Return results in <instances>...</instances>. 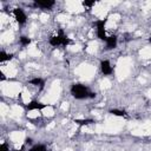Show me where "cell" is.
<instances>
[{"mask_svg":"<svg viewBox=\"0 0 151 151\" xmlns=\"http://www.w3.org/2000/svg\"><path fill=\"white\" fill-rule=\"evenodd\" d=\"M96 4V1L94 0H92V1H83V6H85V7H92L93 5Z\"/></svg>","mask_w":151,"mask_h":151,"instance_id":"2e32d148","label":"cell"},{"mask_svg":"<svg viewBox=\"0 0 151 151\" xmlns=\"http://www.w3.org/2000/svg\"><path fill=\"white\" fill-rule=\"evenodd\" d=\"M149 41H150V42H151V37H150V38H149Z\"/></svg>","mask_w":151,"mask_h":151,"instance_id":"d6986e66","label":"cell"},{"mask_svg":"<svg viewBox=\"0 0 151 151\" xmlns=\"http://www.w3.org/2000/svg\"><path fill=\"white\" fill-rule=\"evenodd\" d=\"M0 151H9L8 145H7L6 143H2V144L0 145Z\"/></svg>","mask_w":151,"mask_h":151,"instance_id":"e0dca14e","label":"cell"},{"mask_svg":"<svg viewBox=\"0 0 151 151\" xmlns=\"http://www.w3.org/2000/svg\"><path fill=\"white\" fill-rule=\"evenodd\" d=\"M29 84L31 85H34V86H40L42 88L44 85H45V80L42 78H33V79L29 80Z\"/></svg>","mask_w":151,"mask_h":151,"instance_id":"9c48e42d","label":"cell"},{"mask_svg":"<svg viewBox=\"0 0 151 151\" xmlns=\"http://www.w3.org/2000/svg\"><path fill=\"white\" fill-rule=\"evenodd\" d=\"M111 114L113 116H118V117H126V112L125 111H122V110H118V109H111L109 111Z\"/></svg>","mask_w":151,"mask_h":151,"instance_id":"4fadbf2b","label":"cell"},{"mask_svg":"<svg viewBox=\"0 0 151 151\" xmlns=\"http://www.w3.org/2000/svg\"><path fill=\"white\" fill-rule=\"evenodd\" d=\"M73 122H74L77 125H79V126H84V125H88V124L94 123L92 119H74Z\"/></svg>","mask_w":151,"mask_h":151,"instance_id":"8fae6325","label":"cell"},{"mask_svg":"<svg viewBox=\"0 0 151 151\" xmlns=\"http://www.w3.org/2000/svg\"><path fill=\"white\" fill-rule=\"evenodd\" d=\"M19 41H20V44H21L22 46H28V45L31 44V39H29L28 37H25V35H21V37L19 38Z\"/></svg>","mask_w":151,"mask_h":151,"instance_id":"5bb4252c","label":"cell"},{"mask_svg":"<svg viewBox=\"0 0 151 151\" xmlns=\"http://www.w3.org/2000/svg\"><path fill=\"white\" fill-rule=\"evenodd\" d=\"M105 24H106V19H101V20H97L96 21V28H97V37L103 40V41H106L107 37H106V33H105Z\"/></svg>","mask_w":151,"mask_h":151,"instance_id":"7a4b0ae2","label":"cell"},{"mask_svg":"<svg viewBox=\"0 0 151 151\" xmlns=\"http://www.w3.org/2000/svg\"><path fill=\"white\" fill-rule=\"evenodd\" d=\"M29 151H47V150H46V146H45V145H42V144H37V145L32 146V147L29 149Z\"/></svg>","mask_w":151,"mask_h":151,"instance_id":"9a60e30c","label":"cell"},{"mask_svg":"<svg viewBox=\"0 0 151 151\" xmlns=\"http://www.w3.org/2000/svg\"><path fill=\"white\" fill-rule=\"evenodd\" d=\"M106 50H112L117 46V37L116 35H110L106 39Z\"/></svg>","mask_w":151,"mask_h":151,"instance_id":"52a82bcc","label":"cell"},{"mask_svg":"<svg viewBox=\"0 0 151 151\" xmlns=\"http://www.w3.org/2000/svg\"><path fill=\"white\" fill-rule=\"evenodd\" d=\"M57 35L59 37V39H60V41H61V45H63V46H67L68 44H71V40L67 38V35L64 33V31H63V29H59Z\"/></svg>","mask_w":151,"mask_h":151,"instance_id":"ba28073f","label":"cell"},{"mask_svg":"<svg viewBox=\"0 0 151 151\" xmlns=\"http://www.w3.org/2000/svg\"><path fill=\"white\" fill-rule=\"evenodd\" d=\"M48 42H50V45H51V46H54V47H57V46L61 45V41H60V39H59V37H58V35H53V37H51V38H50V40H48Z\"/></svg>","mask_w":151,"mask_h":151,"instance_id":"30bf717a","label":"cell"},{"mask_svg":"<svg viewBox=\"0 0 151 151\" xmlns=\"http://www.w3.org/2000/svg\"><path fill=\"white\" fill-rule=\"evenodd\" d=\"M100 70H101V72H103L104 76H110L113 72L112 66H111V64H110L109 60H101L100 61Z\"/></svg>","mask_w":151,"mask_h":151,"instance_id":"8992f818","label":"cell"},{"mask_svg":"<svg viewBox=\"0 0 151 151\" xmlns=\"http://www.w3.org/2000/svg\"><path fill=\"white\" fill-rule=\"evenodd\" d=\"M47 106H51V105H48V104H42V103H40V101H38V100H32L31 103H28V104L26 105V109H27L28 111H33V110H42V109H45V107H47Z\"/></svg>","mask_w":151,"mask_h":151,"instance_id":"277c9868","label":"cell"},{"mask_svg":"<svg viewBox=\"0 0 151 151\" xmlns=\"http://www.w3.org/2000/svg\"><path fill=\"white\" fill-rule=\"evenodd\" d=\"M12 59H13V54H8L5 51L0 52V61H8V60H12Z\"/></svg>","mask_w":151,"mask_h":151,"instance_id":"7c38bea8","label":"cell"},{"mask_svg":"<svg viewBox=\"0 0 151 151\" xmlns=\"http://www.w3.org/2000/svg\"><path fill=\"white\" fill-rule=\"evenodd\" d=\"M54 1L53 0H35L34 1V6L44 8V9H50L54 6Z\"/></svg>","mask_w":151,"mask_h":151,"instance_id":"5b68a950","label":"cell"},{"mask_svg":"<svg viewBox=\"0 0 151 151\" xmlns=\"http://www.w3.org/2000/svg\"><path fill=\"white\" fill-rule=\"evenodd\" d=\"M0 76H1V80H5V79H6V78H5V76H4V73H2V72H1V73H0Z\"/></svg>","mask_w":151,"mask_h":151,"instance_id":"ac0fdd59","label":"cell"},{"mask_svg":"<svg viewBox=\"0 0 151 151\" xmlns=\"http://www.w3.org/2000/svg\"><path fill=\"white\" fill-rule=\"evenodd\" d=\"M71 94L76 99H86V98H94L96 93L90 92V90L81 84H73L71 86Z\"/></svg>","mask_w":151,"mask_h":151,"instance_id":"6da1fadb","label":"cell"},{"mask_svg":"<svg viewBox=\"0 0 151 151\" xmlns=\"http://www.w3.org/2000/svg\"><path fill=\"white\" fill-rule=\"evenodd\" d=\"M13 14H14V18H15V20H17V22H18V24L24 25V24L26 22L27 17H26L25 12H24L21 8H14Z\"/></svg>","mask_w":151,"mask_h":151,"instance_id":"3957f363","label":"cell"}]
</instances>
